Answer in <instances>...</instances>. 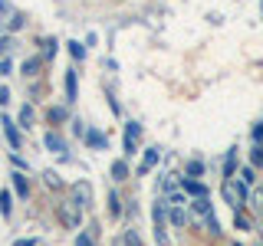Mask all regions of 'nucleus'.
Returning <instances> with one entry per match:
<instances>
[{
  "mask_svg": "<svg viewBox=\"0 0 263 246\" xmlns=\"http://www.w3.org/2000/svg\"><path fill=\"white\" fill-rule=\"evenodd\" d=\"M220 197H224L234 210H243V203H247V184H243V180L227 177L224 184H220Z\"/></svg>",
  "mask_w": 263,
  "mask_h": 246,
  "instance_id": "1",
  "label": "nucleus"
},
{
  "mask_svg": "<svg viewBox=\"0 0 263 246\" xmlns=\"http://www.w3.org/2000/svg\"><path fill=\"white\" fill-rule=\"evenodd\" d=\"M56 213H60V220H63L66 230H79V223H82V207H79L76 200H63L60 207H56Z\"/></svg>",
  "mask_w": 263,
  "mask_h": 246,
  "instance_id": "2",
  "label": "nucleus"
},
{
  "mask_svg": "<svg viewBox=\"0 0 263 246\" xmlns=\"http://www.w3.org/2000/svg\"><path fill=\"white\" fill-rule=\"evenodd\" d=\"M72 200H76L79 207H92V184H89V180H76V184H72Z\"/></svg>",
  "mask_w": 263,
  "mask_h": 246,
  "instance_id": "3",
  "label": "nucleus"
},
{
  "mask_svg": "<svg viewBox=\"0 0 263 246\" xmlns=\"http://www.w3.org/2000/svg\"><path fill=\"white\" fill-rule=\"evenodd\" d=\"M158 158H161V151H158V148H148V151H145V158H142V164H138V174H148V171H152L155 164H158Z\"/></svg>",
  "mask_w": 263,
  "mask_h": 246,
  "instance_id": "4",
  "label": "nucleus"
},
{
  "mask_svg": "<svg viewBox=\"0 0 263 246\" xmlns=\"http://www.w3.org/2000/svg\"><path fill=\"white\" fill-rule=\"evenodd\" d=\"M181 187H184L187 194H194V200H197V197H208V187H204V184H197V180H191V177H184V180H181Z\"/></svg>",
  "mask_w": 263,
  "mask_h": 246,
  "instance_id": "5",
  "label": "nucleus"
},
{
  "mask_svg": "<svg viewBox=\"0 0 263 246\" xmlns=\"http://www.w3.org/2000/svg\"><path fill=\"white\" fill-rule=\"evenodd\" d=\"M4 131H7V141H10V145H13V151H16V148H20V131H16V125H13L10 118L4 121Z\"/></svg>",
  "mask_w": 263,
  "mask_h": 246,
  "instance_id": "6",
  "label": "nucleus"
},
{
  "mask_svg": "<svg viewBox=\"0 0 263 246\" xmlns=\"http://www.w3.org/2000/svg\"><path fill=\"white\" fill-rule=\"evenodd\" d=\"M13 191L20 194V197H27L30 194V184H27V174H20V171H16L13 174Z\"/></svg>",
  "mask_w": 263,
  "mask_h": 246,
  "instance_id": "7",
  "label": "nucleus"
},
{
  "mask_svg": "<svg viewBox=\"0 0 263 246\" xmlns=\"http://www.w3.org/2000/svg\"><path fill=\"white\" fill-rule=\"evenodd\" d=\"M76 98V72H66V102H72Z\"/></svg>",
  "mask_w": 263,
  "mask_h": 246,
  "instance_id": "8",
  "label": "nucleus"
},
{
  "mask_svg": "<svg viewBox=\"0 0 263 246\" xmlns=\"http://www.w3.org/2000/svg\"><path fill=\"white\" fill-rule=\"evenodd\" d=\"M191 207H194V213H201V217H211V200L208 197H197Z\"/></svg>",
  "mask_w": 263,
  "mask_h": 246,
  "instance_id": "9",
  "label": "nucleus"
},
{
  "mask_svg": "<svg viewBox=\"0 0 263 246\" xmlns=\"http://www.w3.org/2000/svg\"><path fill=\"white\" fill-rule=\"evenodd\" d=\"M112 177H115V180H125V177H128V164H125V161H115V164H112Z\"/></svg>",
  "mask_w": 263,
  "mask_h": 246,
  "instance_id": "10",
  "label": "nucleus"
},
{
  "mask_svg": "<svg viewBox=\"0 0 263 246\" xmlns=\"http://www.w3.org/2000/svg\"><path fill=\"white\" fill-rule=\"evenodd\" d=\"M164 207H168V203H164V200H158V203H155V210H152V217H155V227H158V230H161V223H164Z\"/></svg>",
  "mask_w": 263,
  "mask_h": 246,
  "instance_id": "11",
  "label": "nucleus"
},
{
  "mask_svg": "<svg viewBox=\"0 0 263 246\" xmlns=\"http://www.w3.org/2000/svg\"><path fill=\"white\" fill-rule=\"evenodd\" d=\"M234 227L237 230H250V217H247L243 210H234Z\"/></svg>",
  "mask_w": 263,
  "mask_h": 246,
  "instance_id": "12",
  "label": "nucleus"
},
{
  "mask_svg": "<svg viewBox=\"0 0 263 246\" xmlns=\"http://www.w3.org/2000/svg\"><path fill=\"white\" fill-rule=\"evenodd\" d=\"M69 46V53H72V59H86V46L79 43V39H72V43H66Z\"/></svg>",
  "mask_w": 263,
  "mask_h": 246,
  "instance_id": "13",
  "label": "nucleus"
},
{
  "mask_svg": "<svg viewBox=\"0 0 263 246\" xmlns=\"http://www.w3.org/2000/svg\"><path fill=\"white\" fill-rule=\"evenodd\" d=\"M46 148H49V151H60V154H63V138L49 131V135H46Z\"/></svg>",
  "mask_w": 263,
  "mask_h": 246,
  "instance_id": "14",
  "label": "nucleus"
},
{
  "mask_svg": "<svg viewBox=\"0 0 263 246\" xmlns=\"http://www.w3.org/2000/svg\"><path fill=\"white\" fill-rule=\"evenodd\" d=\"M40 66H43V59H36V56H33V59L23 63V72H27V76H36V72H40Z\"/></svg>",
  "mask_w": 263,
  "mask_h": 246,
  "instance_id": "15",
  "label": "nucleus"
},
{
  "mask_svg": "<svg viewBox=\"0 0 263 246\" xmlns=\"http://www.w3.org/2000/svg\"><path fill=\"white\" fill-rule=\"evenodd\" d=\"M86 141H89V148H102L105 145V135H102V131H89Z\"/></svg>",
  "mask_w": 263,
  "mask_h": 246,
  "instance_id": "16",
  "label": "nucleus"
},
{
  "mask_svg": "<svg viewBox=\"0 0 263 246\" xmlns=\"http://www.w3.org/2000/svg\"><path fill=\"white\" fill-rule=\"evenodd\" d=\"M20 125H23V128L33 125V105H23V109H20Z\"/></svg>",
  "mask_w": 263,
  "mask_h": 246,
  "instance_id": "17",
  "label": "nucleus"
},
{
  "mask_svg": "<svg viewBox=\"0 0 263 246\" xmlns=\"http://www.w3.org/2000/svg\"><path fill=\"white\" fill-rule=\"evenodd\" d=\"M43 184L46 187H63V177L56 174V171H46V174H43Z\"/></svg>",
  "mask_w": 263,
  "mask_h": 246,
  "instance_id": "18",
  "label": "nucleus"
},
{
  "mask_svg": "<svg viewBox=\"0 0 263 246\" xmlns=\"http://www.w3.org/2000/svg\"><path fill=\"white\" fill-rule=\"evenodd\" d=\"M171 223H175V227H184L187 223V213L181 210V207H175V210H171Z\"/></svg>",
  "mask_w": 263,
  "mask_h": 246,
  "instance_id": "19",
  "label": "nucleus"
},
{
  "mask_svg": "<svg viewBox=\"0 0 263 246\" xmlns=\"http://www.w3.org/2000/svg\"><path fill=\"white\" fill-rule=\"evenodd\" d=\"M0 213L10 217V191H0Z\"/></svg>",
  "mask_w": 263,
  "mask_h": 246,
  "instance_id": "20",
  "label": "nucleus"
},
{
  "mask_svg": "<svg viewBox=\"0 0 263 246\" xmlns=\"http://www.w3.org/2000/svg\"><path fill=\"white\" fill-rule=\"evenodd\" d=\"M204 174V164L201 161H187V177H201Z\"/></svg>",
  "mask_w": 263,
  "mask_h": 246,
  "instance_id": "21",
  "label": "nucleus"
},
{
  "mask_svg": "<svg viewBox=\"0 0 263 246\" xmlns=\"http://www.w3.org/2000/svg\"><path fill=\"white\" fill-rule=\"evenodd\" d=\"M66 118V109L63 105H56V109H49V121H63Z\"/></svg>",
  "mask_w": 263,
  "mask_h": 246,
  "instance_id": "22",
  "label": "nucleus"
},
{
  "mask_svg": "<svg viewBox=\"0 0 263 246\" xmlns=\"http://www.w3.org/2000/svg\"><path fill=\"white\" fill-rule=\"evenodd\" d=\"M125 135L128 138H138V135H142V125H138V121H128V125H125Z\"/></svg>",
  "mask_w": 263,
  "mask_h": 246,
  "instance_id": "23",
  "label": "nucleus"
},
{
  "mask_svg": "<svg viewBox=\"0 0 263 246\" xmlns=\"http://www.w3.org/2000/svg\"><path fill=\"white\" fill-rule=\"evenodd\" d=\"M109 210H112V217H119L122 207H119V194H109Z\"/></svg>",
  "mask_w": 263,
  "mask_h": 246,
  "instance_id": "24",
  "label": "nucleus"
},
{
  "mask_svg": "<svg viewBox=\"0 0 263 246\" xmlns=\"http://www.w3.org/2000/svg\"><path fill=\"white\" fill-rule=\"evenodd\" d=\"M56 46H60L56 39H43V53H46V56H56Z\"/></svg>",
  "mask_w": 263,
  "mask_h": 246,
  "instance_id": "25",
  "label": "nucleus"
},
{
  "mask_svg": "<svg viewBox=\"0 0 263 246\" xmlns=\"http://www.w3.org/2000/svg\"><path fill=\"white\" fill-rule=\"evenodd\" d=\"M240 180H243V184H247V187H250V184H253V180H257V177H253V168H243V171H240Z\"/></svg>",
  "mask_w": 263,
  "mask_h": 246,
  "instance_id": "26",
  "label": "nucleus"
},
{
  "mask_svg": "<svg viewBox=\"0 0 263 246\" xmlns=\"http://www.w3.org/2000/svg\"><path fill=\"white\" fill-rule=\"evenodd\" d=\"M23 27V13H10V30H20Z\"/></svg>",
  "mask_w": 263,
  "mask_h": 246,
  "instance_id": "27",
  "label": "nucleus"
},
{
  "mask_svg": "<svg viewBox=\"0 0 263 246\" xmlns=\"http://www.w3.org/2000/svg\"><path fill=\"white\" fill-rule=\"evenodd\" d=\"M10 49H13V39H10V36H4V39H0V53L7 56V53H10Z\"/></svg>",
  "mask_w": 263,
  "mask_h": 246,
  "instance_id": "28",
  "label": "nucleus"
},
{
  "mask_svg": "<svg viewBox=\"0 0 263 246\" xmlns=\"http://www.w3.org/2000/svg\"><path fill=\"white\" fill-rule=\"evenodd\" d=\"M76 246H92V233H79V240Z\"/></svg>",
  "mask_w": 263,
  "mask_h": 246,
  "instance_id": "29",
  "label": "nucleus"
},
{
  "mask_svg": "<svg viewBox=\"0 0 263 246\" xmlns=\"http://www.w3.org/2000/svg\"><path fill=\"white\" fill-rule=\"evenodd\" d=\"M7 102H10V89L0 86V105H7Z\"/></svg>",
  "mask_w": 263,
  "mask_h": 246,
  "instance_id": "30",
  "label": "nucleus"
},
{
  "mask_svg": "<svg viewBox=\"0 0 263 246\" xmlns=\"http://www.w3.org/2000/svg\"><path fill=\"white\" fill-rule=\"evenodd\" d=\"M253 203H257V207H260V210H263V184H260V187H257V194H253Z\"/></svg>",
  "mask_w": 263,
  "mask_h": 246,
  "instance_id": "31",
  "label": "nucleus"
},
{
  "mask_svg": "<svg viewBox=\"0 0 263 246\" xmlns=\"http://www.w3.org/2000/svg\"><path fill=\"white\" fill-rule=\"evenodd\" d=\"M253 164H263V148H257V151H253Z\"/></svg>",
  "mask_w": 263,
  "mask_h": 246,
  "instance_id": "32",
  "label": "nucleus"
},
{
  "mask_svg": "<svg viewBox=\"0 0 263 246\" xmlns=\"http://www.w3.org/2000/svg\"><path fill=\"white\" fill-rule=\"evenodd\" d=\"M253 138H257V141H263V121H260L257 128H253Z\"/></svg>",
  "mask_w": 263,
  "mask_h": 246,
  "instance_id": "33",
  "label": "nucleus"
},
{
  "mask_svg": "<svg viewBox=\"0 0 263 246\" xmlns=\"http://www.w3.org/2000/svg\"><path fill=\"white\" fill-rule=\"evenodd\" d=\"M13 246H36V240H16Z\"/></svg>",
  "mask_w": 263,
  "mask_h": 246,
  "instance_id": "34",
  "label": "nucleus"
},
{
  "mask_svg": "<svg viewBox=\"0 0 263 246\" xmlns=\"http://www.w3.org/2000/svg\"><path fill=\"white\" fill-rule=\"evenodd\" d=\"M0 13H7V0H0Z\"/></svg>",
  "mask_w": 263,
  "mask_h": 246,
  "instance_id": "35",
  "label": "nucleus"
},
{
  "mask_svg": "<svg viewBox=\"0 0 263 246\" xmlns=\"http://www.w3.org/2000/svg\"><path fill=\"white\" fill-rule=\"evenodd\" d=\"M257 246H263V243H257Z\"/></svg>",
  "mask_w": 263,
  "mask_h": 246,
  "instance_id": "36",
  "label": "nucleus"
}]
</instances>
